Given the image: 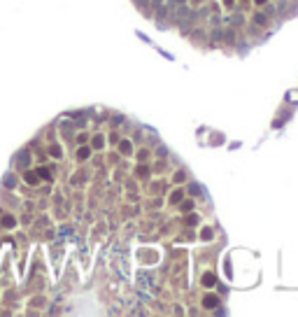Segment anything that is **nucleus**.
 <instances>
[{"mask_svg": "<svg viewBox=\"0 0 298 317\" xmlns=\"http://www.w3.org/2000/svg\"><path fill=\"white\" fill-rule=\"evenodd\" d=\"M203 303H205V308H214L217 303H219V299L217 296H212V294H207L205 299H203Z\"/></svg>", "mask_w": 298, "mask_h": 317, "instance_id": "obj_1", "label": "nucleus"}, {"mask_svg": "<svg viewBox=\"0 0 298 317\" xmlns=\"http://www.w3.org/2000/svg\"><path fill=\"white\" fill-rule=\"evenodd\" d=\"M119 147H121V152H123V154H128V152H131V142H126V140H123L121 145H119Z\"/></svg>", "mask_w": 298, "mask_h": 317, "instance_id": "obj_3", "label": "nucleus"}, {"mask_svg": "<svg viewBox=\"0 0 298 317\" xmlns=\"http://www.w3.org/2000/svg\"><path fill=\"white\" fill-rule=\"evenodd\" d=\"M203 284H207V287H210V284H214V275H212V273L203 275Z\"/></svg>", "mask_w": 298, "mask_h": 317, "instance_id": "obj_2", "label": "nucleus"}, {"mask_svg": "<svg viewBox=\"0 0 298 317\" xmlns=\"http://www.w3.org/2000/svg\"><path fill=\"white\" fill-rule=\"evenodd\" d=\"M256 2H259V5H261V2H265V0H256Z\"/></svg>", "mask_w": 298, "mask_h": 317, "instance_id": "obj_10", "label": "nucleus"}, {"mask_svg": "<svg viewBox=\"0 0 298 317\" xmlns=\"http://www.w3.org/2000/svg\"><path fill=\"white\" fill-rule=\"evenodd\" d=\"M224 2H226V5H233V0H224Z\"/></svg>", "mask_w": 298, "mask_h": 317, "instance_id": "obj_9", "label": "nucleus"}, {"mask_svg": "<svg viewBox=\"0 0 298 317\" xmlns=\"http://www.w3.org/2000/svg\"><path fill=\"white\" fill-rule=\"evenodd\" d=\"M26 182H30V184H35V182H37L35 173H26Z\"/></svg>", "mask_w": 298, "mask_h": 317, "instance_id": "obj_4", "label": "nucleus"}, {"mask_svg": "<svg viewBox=\"0 0 298 317\" xmlns=\"http://www.w3.org/2000/svg\"><path fill=\"white\" fill-rule=\"evenodd\" d=\"M77 156H79V158H86V156H88V149H86V147H82V149L77 152Z\"/></svg>", "mask_w": 298, "mask_h": 317, "instance_id": "obj_6", "label": "nucleus"}, {"mask_svg": "<svg viewBox=\"0 0 298 317\" xmlns=\"http://www.w3.org/2000/svg\"><path fill=\"white\" fill-rule=\"evenodd\" d=\"M179 198H182V191H175V194H172V203H177Z\"/></svg>", "mask_w": 298, "mask_h": 317, "instance_id": "obj_8", "label": "nucleus"}, {"mask_svg": "<svg viewBox=\"0 0 298 317\" xmlns=\"http://www.w3.org/2000/svg\"><path fill=\"white\" fill-rule=\"evenodd\" d=\"M196 2H198V0H196Z\"/></svg>", "mask_w": 298, "mask_h": 317, "instance_id": "obj_11", "label": "nucleus"}, {"mask_svg": "<svg viewBox=\"0 0 298 317\" xmlns=\"http://www.w3.org/2000/svg\"><path fill=\"white\" fill-rule=\"evenodd\" d=\"M2 226H14V217H5V219H2Z\"/></svg>", "mask_w": 298, "mask_h": 317, "instance_id": "obj_5", "label": "nucleus"}, {"mask_svg": "<svg viewBox=\"0 0 298 317\" xmlns=\"http://www.w3.org/2000/svg\"><path fill=\"white\" fill-rule=\"evenodd\" d=\"M37 175H40V177H49V170H44V168H40V170H37Z\"/></svg>", "mask_w": 298, "mask_h": 317, "instance_id": "obj_7", "label": "nucleus"}]
</instances>
